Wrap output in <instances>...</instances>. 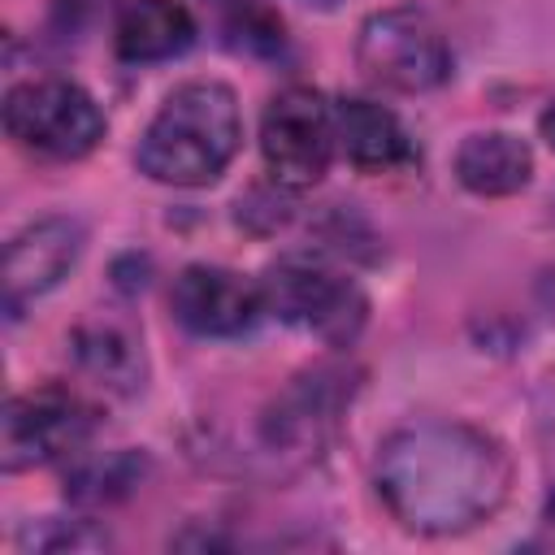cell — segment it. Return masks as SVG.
Masks as SVG:
<instances>
[{
	"instance_id": "obj_1",
	"label": "cell",
	"mask_w": 555,
	"mask_h": 555,
	"mask_svg": "<svg viewBox=\"0 0 555 555\" xmlns=\"http://www.w3.org/2000/svg\"><path fill=\"white\" fill-rule=\"evenodd\" d=\"M512 486V464L494 438L460 421H416L377 451V494L416 533H464L486 520Z\"/></svg>"
},
{
	"instance_id": "obj_2",
	"label": "cell",
	"mask_w": 555,
	"mask_h": 555,
	"mask_svg": "<svg viewBox=\"0 0 555 555\" xmlns=\"http://www.w3.org/2000/svg\"><path fill=\"white\" fill-rule=\"evenodd\" d=\"M238 139L243 121L234 91L217 78H191L165 95L160 113L147 121L139 139L134 160L156 182L204 186L230 165Z\"/></svg>"
},
{
	"instance_id": "obj_3",
	"label": "cell",
	"mask_w": 555,
	"mask_h": 555,
	"mask_svg": "<svg viewBox=\"0 0 555 555\" xmlns=\"http://www.w3.org/2000/svg\"><path fill=\"white\" fill-rule=\"evenodd\" d=\"M4 130L30 156L78 160L104 139V113L78 82L39 78L4 95Z\"/></svg>"
},
{
	"instance_id": "obj_4",
	"label": "cell",
	"mask_w": 555,
	"mask_h": 555,
	"mask_svg": "<svg viewBox=\"0 0 555 555\" xmlns=\"http://www.w3.org/2000/svg\"><path fill=\"white\" fill-rule=\"evenodd\" d=\"M356 61L364 78L390 91H429L451 74L442 30L416 9H382L360 26Z\"/></svg>"
},
{
	"instance_id": "obj_5",
	"label": "cell",
	"mask_w": 555,
	"mask_h": 555,
	"mask_svg": "<svg viewBox=\"0 0 555 555\" xmlns=\"http://www.w3.org/2000/svg\"><path fill=\"white\" fill-rule=\"evenodd\" d=\"M260 291H264V308L278 312L286 325L312 330L330 343H347L364 321V295L356 291V282L312 256L278 260L264 273Z\"/></svg>"
},
{
	"instance_id": "obj_6",
	"label": "cell",
	"mask_w": 555,
	"mask_h": 555,
	"mask_svg": "<svg viewBox=\"0 0 555 555\" xmlns=\"http://www.w3.org/2000/svg\"><path fill=\"white\" fill-rule=\"evenodd\" d=\"M334 143V108L312 87H286L260 117V156L278 186H312L325 178Z\"/></svg>"
},
{
	"instance_id": "obj_7",
	"label": "cell",
	"mask_w": 555,
	"mask_h": 555,
	"mask_svg": "<svg viewBox=\"0 0 555 555\" xmlns=\"http://www.w3.org/2000/svg\"><path fill=\"white\" fill-rule=\"evenodd\" d=\"M91 429H95L91 408L69 390L43 386V390L17 395L0 416V464L17 473V468L65 460L87 447Z\"/></svg>"
},
{
	"instance_id": "obj_8",
	"label": "cell",
	"mask_w": 555,
	"mask_h": 555,
	"mask_svg": "<svg viewBox=\"0 0 555 555\" xmlns=\"http://www.w3.org/2000/svg\"><path fill=\"white\" fill-rule=\"evenodd\" d=\"M173 317L204 338H230L256 325V317L264 312V291L247 278H238L234 269H217V264H191L178 273L173 282Z\"/></svg>"
},
{
	"instance_id": "obj_9",
	"label": "cell",
	"mask_w": 555,
	"mask_h": 555,
	"mask_svg": "<svg viewBox=\"0 0 555 555\" xmlns=\"http://www.w3.org/2000/svg\"><path fill=\"white\" fill-rule=\"evenodd\" d=\"M82 230L69 217H43L4 247V304L17 312L26 299L52 291L78 260Z\"/></svg>"
},
{
	"instance_id": "obj_10",
	"label": "cell",
	"mask_w": 555,
	"mask_h": 555,
	"mask_svg": "<svg viewBox=\"0 0 555 555\" xmlns=\"http://www.w3.org/2000/svg\"><path fill=\"white\" fill-rule=\"evenodd\" d=\"M334 143L338 152L369 173L399 169L412 160V139L399 117L373 100H343L334 104Z\"/></svg>"
},
{
	"instance_id": "obj_11",
	"label": "cell",
	"mask_w": 555,
	"mask_h": 555,
	"mask_svg": "<svg viewBox=\"0 0 555 555\" xmlns=\"http://www.w3.org/2000/svg\"><path fill=\"white\" fill-rule=\"evenodd\" d=\"M195 39V22L178 0H130L117 17V56L147 65V61H169L186 52Z\"/></svg>"
},
{
	"instance_id": "obj_12",
	"label": "cell",
	"mask_w": 555,
	"mask_h": 555,
	"mask_svg": "<svg viewBox=\"0 0 555 555\" xmlns=\"http://www.w3.org/2000/svg\"><path fill=\"white\" fill-rule=\"evenodd\" d=\"M529 173H533V156L507 130L468 134L455 152V178L473 195H512L529 182Z\"/></svg>"
},
{
	"instance_id": "obj_13",
	"label": "cell",
	"mask_w": 555,
	"mask_h": 555,
	"mask_svg": "<svg viewBox=\"0 0 555 555\" xmlns=\"http://www.w3.org/2000/svg\"><path fill=\"white\" fill-rule=\"evenodd\" d=\"M330 382H334L330 373H312V377H304V386H295L286 395V403L273 416V442L282 438L286 451H304V447L321 442V434L338 408V390Z\"/></svg>"
},
{
	"instance_id": "obj_14",
	"label": "cell",
	"mask_w": 555,
	"mask_h": 555,
	"mask_svg": "<svg viewBox=\"0 0 555 555\" xmlns=\"http://www.w3.org/2000/svg\"><path fill=\"white\" fill-rule=\"evenodd\" d=\"M82 360H87V369L91 373H100V377H108V382H121L130 369H134V351L117 338V334H95V343L91 347H82Z\"/></svg>"
},
{
	"instance_id": "obj_15",
	"label": "cell",
	"mask_w": 555,
	"mask_h": 555,
	"mask_svg": "<svg viewBox=\"0 0 555 555\" xmlns=\"http://www.w3.org/2000/svg\"><path fill=\"white\" fill-rule=\"evenodd\" d=\"M52 13H56L61 30H82V26H91L108 13V0H56Z\"/></svg>"
},
{
	"instance_id": "obj_16",
	"label": "cell",
	"mask_w": 555,
	"mask_h": 555,
	"mask_svg": "<svg viewBox=\"0 0 555 555\" xmlns=\"http://www.w3.org/2000/svg\"><path fill=\"white\" fill-rule=\"evenodd\" d=\"M538 126H542V139L555 147V100L546 104V113H542V121H538Z\"/></svg>"
}]
</instances>
